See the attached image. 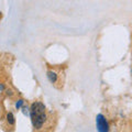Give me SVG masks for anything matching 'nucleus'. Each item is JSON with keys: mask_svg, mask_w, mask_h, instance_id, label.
Segmentation results:
<instances>
[{"mask_svg": "<svg viewBox=\"0 0 132 132\" xmlns=\"http://www.w3.org/2000/svg\"><path fill=\"white\" fill-rule=\"evenodd\" d=\"M30 116L32 125L35 129H41L43 127L45 120H46V114H45V106L42 102H34L31 106Z\"/></svg>", "mask_w": 132, "mask_h": 132, "instance_id": "1", "label": "nucleus"}, {"mask_svg": "<svg viewBox=\"0 0 132 132\" xmlns=\"http://www.w3.org/2000/svg\"><path fill=\"white\" fill-rule=\"evenodd\" d=\"M96 127L98 132H109V125L106 120L105 116L99 113L96 117Z\"/></svg>", "mask_w": 132, "mask_h": 132, "instance_id": "2", "label": "nucleus"}, {"mask_svg": "<svg viewBox=\"0 0 132 132\" xmlns=\"http://www.w3.org/2000/svg\"><path fill=\"white\" fill-rule=\"evenodd\" d=\"M47 77H48V79H50V81H51L52 84H55V82L57 81V74L55 72L48 71L47 72Z\"/></svg>", "mask_w": 132, "mask_h": 132, "instance_id": "3", "label": "nucleus"}, {"mask_svg": "<svg viewBox=\"0 0 132 132\" xmlns=\"http://www.w3.org/2000/svg\"><path fill=\"white\" fill-rule=\"evenodd\" d=\"M7 121L8 123H9L10 126H13L14 125V117H13V114H12V112H9L7 114Z\"/></svg>", "mask_w": 132, "mask_h": 132, "instance_id": "4", "label": "nucleus"}, {"mask_svg": "<svg viewBox=\"0 0 132 132\" xmlns=\"http://www.w3.org/2000/svg\"><path fill=\"white\" fill-rule=\"evenodd\" d=\"M23 100H22V99H20V100H18V101H16V104H15V108L16 109H19L20 108V107H21L22 105H23Z\"/></svg>", "mask_w": 132, "mask_h": 132, "instance_id": "5", "label": "nucleus"}, {"mask_svg": "<svg viewBox=\"0 0 132 132\" xmlns=\"http://www.w3.org/2000/svg\"><path fill=\"white\" fill-rule=\"evenodd\" d=\"M7 95H8V96H12V92L8 89V90H7Z\"/></svg>", "mask_w": 132, "mask_h": 132, "instance_id": "6", "label": "nucleus"}, {"mask_svg": "<svg viewBox=\"0 0 132 132\" xmlns=\"http://www.w3.org/2000/svg\"><path fill=\"white\" fill-rule=\"evenodd\" d=\"M3 89H5V87H3V85H2V84H0V92H2Z\"/></svg>", "mask_w": 132, "mask_h": 132, "instance_id": "7", "label": "nucleus"}]
</instances>
